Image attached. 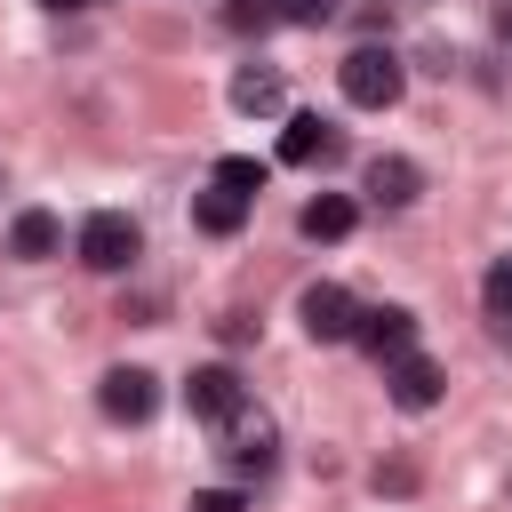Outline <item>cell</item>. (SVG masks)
I'll return each instance as SVG.
<instances>
[{
  "label": "cell",
  "mask_w": 512,
  "mask_h": 512,
  "mask_svg": "<svg viewBox=\"0 0 512 512\" xmlns=\"http://www.w3.org/2000/svg\"><path fill=\"white\" fill-rule=\"evenodd\" d=\"M480 296H488V312H504V320H512V256H496V264H488Z\"/></svg>",
  "instance_id": "17"
},
{
  "label": "cell",
  "mask_w": 512,
  "mask_h": 512,
  "mask_svg": "<svg viewBox=\"0 0 512 512\" xmlns=\"http://www.w3.org/2000/svg\"><path fill=\"white\" fill-rule=\"evenodd\" d=\"M136 248H144V232H136L120 208H96V216L80 224V264H88V272H128Z\"/></svg>",
  "instance_id": "2"
},
{
  "label": "cell",
  "mask_w": 512,
  "mask_h": 512,
  "mask_svg": "<svg viewBox=\"0 0 512 512\" xmlns=\"http://www.w3.org/2000/svg\"><path fill=\"white\" fill-rule=\"evenodd\" d=\"M368 200H376V208H408V200H416V160L376 152V160H368Z\"/></svg>",
  "instance_id": "9"
},
{
  "label": "cell",
  "mask_w": 512,
  "mask_h": 512,
  "mask_svg": "<svg viewBox=\"0 0 512 512\" xmlns=\"http://www.w3.org/2000/svg\"><path fill=\"white\" fill-rule=\"evenodd\" d=\"M280 16H288V24H328L336 0H280Z\"/></svg>",
  "instance_id": "19"
},
{
  "label": "cell",
  "mask_w": 512,
  "mask_h": 512,
  "mask_svg": "<svg viewBox=\"0 0 512 512\" xmlns=\"http://www.w3.org/2000/svg\"><path fill=\"white\" fill-rule=\"evenodd\" d=\"M232 104L240 112H280V72L272 64H240L232 72Z\"/></svg>",
  "instance_id": "10"
},
{
  "label": "cell",
  "mask_w": 512,
  "mask_h": 512,
  "mask_svg": "<svg viewBox=\"0 0 512 512\" xmlns=\"http://www.w3.org/2000/svg\"><path fill=\"white\" fill-rule=\"evenodd\" d=\"M496 24H504V40H512V0H496Z\"/></svg>",
  "instance_id": "20"
},
{
  "label": "cell",
  "mask_w": 512,
  "mask_h": 512,
  "mask_svg": "<svg viewBox=\"0 0 512 512\" xmlns=\"http://www.w3.org/2000/svg\"><path fill=\"white\" fill-rule=\"evenodd\" d=\"M336 152H344V136H336L320 112H296L288 136H280V160H288V168H328Z\"/></svg>",
  "instance_id": "7"
},
{
  "label": "cell",
  "mask_w": 512,
  "mask_h": 512,
  "mask_svg": "<svg viewBox=\"0 0 512 512\" xmlns=\"http://www.w3.org/2000/svg\"><path fill=\"white\" fill-rule=\"evenodd\" d=\"M232 472H240V480H264V472H272V432H264V424L232 440Z\"/></svg>",
  "instance_id": "15"
},
{
  "label": "cell",
  "mask_w": 512,
  "mask_h": 512,
  "mask_svg": "<svg viewBox=\"0 0 512 512\" xmlns=\"http://www.w3.org/2000/svg\"><path fill=\"white\" fill-rule=\"evenodd\" d=\"M264 176H272V168H264L256 152H224V160H216V184H224V192H240V200H256V192H264Z\"/></svg>",
  "instance_id": "14"
},
{
  "label": "cell",
  "mask_w": 512,
  "mask_h": 512,
  "mask_svg": "<svg viewBox=\"0 0 512 512\" xmlns=\"http://www.w3.org/2000/svg\"><path fill=\"white\" fill-rule=\"evenodd\" d=\"M96 400H104V416H112V424H144V416L160 408V384H152L144 368H112V376L96 384Z\"/></svg>",
  "instance_id": "5"
},
{
  "label": "cell",
  "mask_w": 512,
  "mask_h": 512,
  "mask_svg": "<svg viewBox=\"0 0 512 512\" xmlns=\"http://www.w3.org/2000/svg\"><path fill=\"white\" fill-rule=\"evenodd\" d=\"M40 8H88V0H40Z\"/></svg>",
  "instance_id": "21"
},
{
  "label": "cell",
  "mask_w": 512,
  "mask_h": 512,
  "mask_svg": "<svg viewBox=\"0 0 512 512\" xmlns=\"http://www.w3.org/2000/svg\"><path fill=\"white\" fill-rule=\"evenodd\" d=\"M296 224H304V240H344L352 232V200L344 192H320V200H304Z\"/></svg>",
  "instance_id": "12"
},
{
  "label": "cell",
  "mask_w": 512,
  "mask_h": 512,
  "mask_svg": "<svg viewBox=\"0 0 512 512\" xmlns=\"http://www.w3.org/2000/svg\"><path fill=\"white\" fill-rule=\"evenodd\" d=\"M224 24H232V32H264V24H280V0H232Z\"/></svg>",
  "instance_id": "16"
},
{
  "label": "cell",
  "mask_w": 512,
  "mask_h": 512,
  "mask_svg": "<svg viewBox=\"0 0 512 512\" xmlns=\"http://www.w3.org/2000/svg\"><path fill=\"white\" fill-rule=\"evenodd\" d=\"M336 80H344V104H360V112H392L408 72H400L392 48H352V56L336 64Z\"/></svg>",
  "instance_id": "1"
},
{
  "label": "cell",
  "mask_w": 512,
  "mask_h": 512,
  "mask_svg": "<svg viewBox=\"0 0 512 512\" xmlns=\"http://www.w3.org/2000/svg\"><path fill=\"white\" fill-rule=\"evenodd\" d=\"M352 344H368V352L392 368V360L416 344V312H408V304H368V312H360V328H352Z\"/></svg>",
  "instance_id": "4"
},
{
  "label": "cell",
  "mask_w": 512,
  "mask_h": 512,
  "mask_svg": "<svg viewBox=\"0 0 512 512\" xmlns=\"http://www.w3.org/2000/svg\"><path fill=\"white\" fill-rule=\"evenodd\" d=\"M8 240H16V256H56V248H64V224H56L48 208H24Z\"/></svg>",
  "instance_id": "13"
},
{
  "label": "cell",
  "mask_w": 512,
  "mask_h": 512,
  "mask_svg": "<svg viewBox=\"0 0 512 512\" xmlns=\"http://www.w3.org/2000/svg\"><path fill=\"white\" fill-rule=\"evenodd\" d=\"M296 312H304V336H312V344H344V336L360 328V304H352L336 280H312Z\"/></svg>",
  "instance_id": "3"
},
{
  "label": "cell",
  "mask_w": 512,
  "mask_h": 512,
  "mask_svg": "<svg viewBox=\"0 0 512 512\" xmlns=\"http://www.w3.org/2000/svg\"><path fill=\"white\" fill-rule=\"evenodd\" d=\"M184 408H192L200 424H240V376H232V368H192Z\"/></svg>",
  "instance_id": "6"
},
{
  "label": "cell",
  "mask_w": 512,
  "mask_h": 512,
  "mask_svg": "<svg viewBox=\"0 0 512 512\" xmlns=\"http://www.w3.org/2000/svg\"><path fill=\"white\" fill-rule=\"evenodd\" d=\"M184 512H248V496H240V488H200Z\"/></svg>",
  "instance_id": "18"
},
{
  "label": "cell",
  "mask_w": 512,
  "mask_h": 512,
  "mask_svg": "<svg viewBox=\"0 0 512 512\" xmlns=\"http://www.w3.org/2000/svg\"><path fill=\"white\" fill-rule=\"evenodd\" d=\"M240 216H248V200H240V192H224V184H208V192L192 200V224H200V232H216V240H224V232H240Z\"/></svg>",
  "instance_id": "11"
},
{
  "label": "cell",
  "mask_w": 512,
  "mask_h": 512,
  "mask_svg": "<svg viewBox=\"0 0 512 512\" xmlns=\"http://www.w3.org/2000/svg\"><path fill=\"white\" fill-rule=\"evenodd\" d=\"M384 384H392V408H408V416H424V408L440 400V368H432L424 352H400V360L384 368Z\"/></svg>",
  "instance_id": "8"
}]
</instances>
